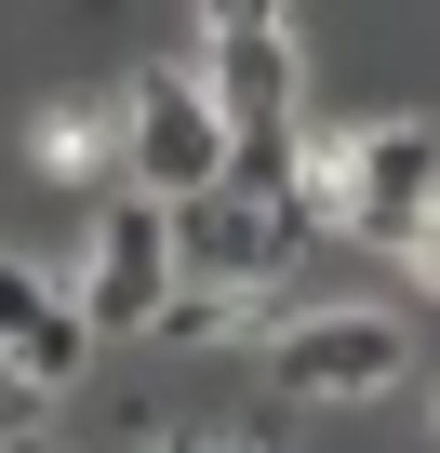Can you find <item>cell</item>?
Here are the masks:
<instances>
[{"mask_svg":"<svg viewBox=\"0 0 440 453\" xmlns=\"http://www.w3.org/2000/svg\"><path fill=\"white\" fill-rule=\"evenodd\" d=\"M81 347H94V320H81L27 254H0V360H27L41 387H67V373H81Z\"/></svg>","mask_w":440,"mask_h":453,"instance_id":"cell-7","label":"cell"},{"mask_svg":"<svg viewBox=\"0 0 440 453\" xmlns=\"http://www.w3.org/2000/svg\"><path fill=\"white\" fill-rule=\"evenodd\" d=\"M41 413H54V387H41V373H27V360H0V440H27V426H41Z\"/></svg>","mask_w":440,"mask_h":453,"instance_id":"cell-9","label":"cell"},{"mask_svg":"<svg viewBox=\"0 0 440 453\" xmlns=\"http://www.w3.org/2000/svg\"><path fill=\"white\" fill-rule=\"evenodd\" d=\"M200 54H213V107L241 134V173L281 187L294 173V14L281 0H200Z\"/></svg>","mask_w":440,"mask_h":453,"instance_id":"cell-1","label":"cell"},{"mask_svg":"<svg viewBox=\"0 0 440 453\" xmlns=\"http://www.w3.org/2000/svg\"><path fill=\"white\" fill-rule=\"evenodd\" d=\"M281 241H294V213H281V187H254V173H213L200 200H174V267H187V280L254 294V280L281 267Z\"/></svg>","mask_w":440,"mask_h":453,"instance_id":"cell-5","label":"cell"},{"mask_svg":"<svg viewBox=\"0 0 440 453\" xmlns=\"http://www.w3.org/2000/svg\"><path fill=\"white\" fill-rule=\"evenodd\" d=\"M400 254H413V267H427V280H440V213H427V226H413V241H400Z\"/></svg>","mask_w":440,"mask_h":453,"instance_id":"cell-10","label":"cell"},{"mask_svg":"<svg viewBox=\"0 0 440 453\" xmlns=\"http://www.w3.org/2000/svg\"><path fill=\"white\" fill-rule=\"evenodd\" d=\"M160 453H200V440H160Z\"/></svg>","mask_w":440,"mask_h":453,"instance_id":"cell-11","label":"cell"},{"mask_svg":"<svg viewBox=\"0 0 440 453\" xmlns=\"http://www.w3.org/2000/svg\"><path fill=\"white\" fill-rule=\"evenodd\" d=\"M120 147H134V187H160V200H200L213 173H241L228 107H213V81H187V67H147L120 94Z\"/></svg>","mask_w":440,"mask_h":453,"instance_id":"cell-2","label":"cell"},{"mask_svg":"<svg viewBox=\"0 0 440 453\" xmlns=\"http://www.w3.org/2000/svg\"><path fill=\"white\" fill-rule=\"evenodd\" d=\"M160 307H174V200H160V187H134V200H107V213H94L81 320H94V334H134V320H160Z\"/></svg>","mask_w":440,"mask_h":453,"instance_id":"cell-3","label":"cell"},{"mask_svg":"<svg viewBox=\"0 0 440 453\" xmlns=\"http://www.w3.org/2000/svg\"><path fill=\"white\" fill-rule=\"evenodd\" d=\"M400 373H413V347H400L387 307H320V320H294V334L267 347V387H281V400H374V387H400Z\"/></svg>","mask_w":440,"mask_h":453,"instance_id":"cell-4","label":"cell"},{"mask_svg":"<svg viewBox=\"0 0 440 453\" xmlns=\"http://www.w3.org/2000/svg\"><path fill=\"white\" fill-rule=\"evenodd\" d=\"M440 213V120H374L360 134V241H413Z\"/></svg>","mask_w":440,"mask_h":453,"instance_id":"cell-6","label":"cell"},{"mask_svg":"<svg viewBox=\"0 0 440 453\" xmlns=\"http://www.w3.org/2000/svg\"><path fill=\"white\" fill-rule=\"evenodd\" d=\"M241 320H254V307H228V280H200V294H174V307H160V334H174V347H213V334H241Z\"/></svg>","mask_w":440,"mask_h":453,"instance_id":"cell-8","label":"cell"}]
</instances>
